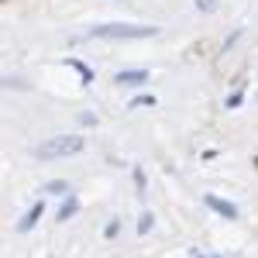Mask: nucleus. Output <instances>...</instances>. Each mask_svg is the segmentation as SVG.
I'll use <instances>...</instances> for the list:
<instances>
[{
	"instance_id": "obj_5",
	"label": "nucleus",
	"mask_w": 258,
	"mask_h": 258,
	"mask_svg": "<svg viewBox=\"0 0 258 258\" xmlns=\"http://www.w3.org/2000/svg\"><path fill=\"white\" fill-rule=\"evenodd\" d=\"M145 80H148V73H145V69H124V73L114 76L117 86H135V83H145Z\"/></svg>"
},
{
	"instance_id": "obj_3",
	"label": "nucleus",
	"mask_w": 258,
	"mask_h": 258,
	"mask_svg": "<svg viewBox=\"0 0 258 258\" xmlns=\"http://www.w3.org/2000/svg\"><path fill=\"white\" fill-rule=\"evenodd\" d=\"M203 203H207L214 214H220V217H227V220L238 217V207H234L231 200H220V197H214V193H207V197H203Z\"/></svg>"
},
{
	"instance_id": "obj_6",
	"label": "nucleus",
	"mask_w": 258,
	"mask_h": 258,
	"mask_svg": "<svg viewBox=\"0 0 258 258\" xmlns=\"http://www.w3.org/2000/svg\"><path fill=\"white\" fill-rule=\"evenodd\" d=\"M76 210H80V200L76 197H69L66 203L59 207V220H69V217H76Z\"/></svg>"
},
{
	"instance_id": "obj_7",
	"label": "nucleus",
	"mask_w": 258,
	"mask_h": 258,
	"mask_svg": "<svg viewBox=\"0 0 258 258\" xmlns=\"http://www.w3.org/2000/svg\"><path fill=\"white\" fill-rule=\"evenodd\" d=\"M152 224H155V217L145 210V214H141V220H138V234H148V231H152Z\"/></svg>"
},
{
	"instance_id": "obj_9",
	"label": "nucleus",
	"mask_w": 258,
	"mask_h": 258,
	"mask_svg": "<svg viewBox=\"0 0 258 258\" xmlns=\"http://www.w3.org/2000/svg\"><path fill=\"white\" fill-rule=\"evenodd\" d=\"M120 234V224L117 220H110V224H107V238H117Z\"/></svg>"
},
{
	"instance_id": "obj_4",
	"label": "nucleus",
	"mask_w": 258,
	"mask_h": 258,
	"mask_svg": "<svg viewBox=\"0 0 258 258\" xmlns=\"http://www.w3.org/2000/svg\"><path fill=\"white\" fill-rule=\"evenodd\" d=\"M41 210H45V203H35V207H31V210L18 220V231H21V234H28V231H31V227L41 220Z\"/></svg>"
},
{
	"instance_id": "obj_2",
	"label": "nucleus",
	"mask_w": 258,
	"mask_h": 258,
	"mask_svg": "<svg viewBox=\"0 0 258 258\" xmlns=\"http://www.w3.org/2000/svg\"><path fill=\"white\" fill-rule=\"evenodd\" d=\"M90 35L93 38H155L159 35V28L155 24H97V28H90Z\"/></svg>"
},
{
	"instance_id": "obj_1",
	"label": "nucleus",
	"mask_w": 258,
	"mask_h": 258,
	"mask_svg": "<svg viewBox=\"0 0 258 258\" xmlns=\"http://www.w3.org/2000/svg\"><path fill=\"white\" fill-rule=\"evenodd\" d=\"M86 148V141L80 135H55V138L41 141L35 148V159H73Z\"/></svg>"
},
{
	"instance_id": "obj_10",
	"label": "nucleus",
	"mask_w": 258,
	"mask_h": 258,
	"mask_svg": "<svg viewBox=\"0 0 258 258\" xmlns=\"http://www.w3.org/2000/svg\"><path fill=\"white\" fill-rule=\"evenodd\" d=\"M217 7V0H197V11H214Z\"/></svg>"
},
{
	"instance_id": "obj_8",
	"label": "nucleus",
	"mask_w": 258,
	"mask_h": 258,
	"mask_svg": "<svg viewBox=\"0 0 258 258\" xmlns=\"http://www.w3.org/2000/svg\"><path fill=\"white\" fill-rule=\"evenodd\" d=\"M45 189H48V193H69V182H62V179H55V182H48Z\"/></svg>"
}]
</instances>
